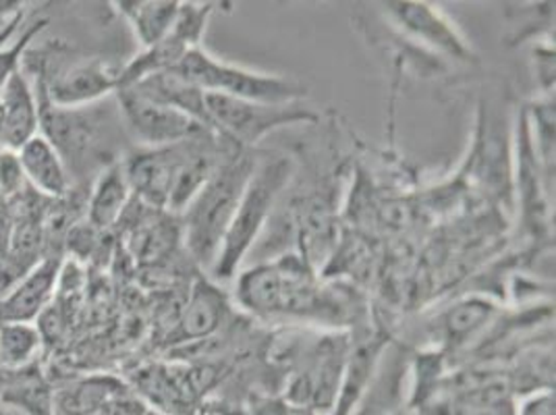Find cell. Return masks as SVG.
Masks as SVG:
<instances>
[{
  "label": "cell",
  "mask_w": 556,
  "mask_h": 415,
  "mask_svg": "<svg viewBox=\"0 0 556 415\" xmlns=\"http://www.w3.org/2000/svg\"><path fill=\"white\" fill-rule=\"evenodd\" d=\"M0 415H24L17 407H13V405H9V403H4V401H0Z\"/></svg>",
  "instance_id": "cb8c5ba5"
},
{
  "label": "cell",
  "mask_w": 556,
  "mask_h": 415,
  "mask_svg": "<svg viewBox=\"0 0 556 415\" xmlns=\"http://www.w3.org/2000/svg\"><path fill=\"white\" fill-rule=\"evenodd\" d=\"M118 13L131 25L139 45L146 48L156 47L170 34L175 20L179 15L181 2L170 0H121L115 2Z\"/></svg>",
  "instance_id": "9a60e30c"
},
{
  "label": "cell",
  "mask_w": 556,
  "mask_h": 415,
  "mask_svg": "<svg viewBox=\"0 0 556 415\" xmlns=\"http://www.w3.org/2000/svg\"><path fill=\"white\" fill-rule=\"evenodd\" d=\"M116 100L127 127L146 148L181 143L208 131L195 118L163 102L150 100L131 88L116 90Z\"/></svg>",
  "instance_id": "52a82bcc"
},
{
  "label": "cell",
  "mask_w": 556,
  "mask_h": 415,
  "mask_svg": "<svg viewBox=\"0 0 556 415\" xmlns=\"http://www.w3.org/2000/svg\"><path fill=\"white\" fill-rule=\"evenodd\" d=\"M127 88L136 90L150 100L163 102L166 106H173V109L186 113L212 131L206 106H204V92L200 88H195L193 84H189L177 71H161V73L148 75V77L139 79L138 84L127 86Z\"/></svg>",
  "instance_id": "4fadbf2b"
},
{
  "label": "cell",
  "mask_w": 556,
  "mask_h": 415,
  "mask_svg": "<svg viewBox=\"0 0 556 415\" xmlns=\"http://www.w3.org/2000/svg\"><path fill=\"white\" fill-rule=\"evenodd\" d=\"M121 86V70L102 59L73 61L67 67L47 71L40 67L34 92L61 109H88Z\"/></svg>",
  "instance_id": "8992f818"
},
{
  "label": "cell",
  "mask_w": 556,
  "mask_h": 415,
  "mask_svg": "<svg viewBox=\"0 0 556 415\" xmlns=\"http://www.w3.org/2000/svg\"><path fill=\"white\" fill-rule=\"evenodd\" d=\"M25 181L42 198L59 200L70 193V171L59 150L40 131L17 150Z\"/></svg>",
  "instance_id": "8fae6325"
},
{
  "label": "cell",
  "mask_w": 556,
  "mask_h": 415,
  "mask_svg": "<svg viewBox=\"0 0 556 415\" xmlns=\"http://www.w3.org/2000/svg\"><path fill=\"white\" fill-rule=\"evenodd\" d=\"M61 277V260L45 257L0 301V323H34L50 305Z\"/></svg>",
  "instance_id": "30bf717a"
},
{
  "label": "cell",
  "mask_w": 556,
  "mask_h": 415,
  "mask_svg": "<svg viewBox=\"0 0 556 415\" xmlns=\"http://www.w3.org/2000/svg\"><path fill=\"white\" fill-rule=\"evenodd\" d=\"M227 298L210 280H198L189 293L186 310L181 314L177 339L179 343H198L218 330L227 316Z\"/></svg>",
  "instance_id": "7c38bea8"
},
{
  "label": "cell",
  "mask_w": 556,
  "mask_h": 415,
  "mask_svg": "<svg viewBox=\"0 0 556 415\" xmlns=\"http://www.w3.org/2000/svg\"><path fill=\"white\" fill-rule=\"evenodd\" d=\"M15 32H17V29H11V32H2V34H0V47H2V45H4V42H7V40H9V38L15 34Z\"/></svg>",
  "instance_id": "d4e9b609"
},
{
  "label": "cell",
  "mask_w": 556,
  "mask_h": 415,
  "mask_svg": "<svg viewBox=\"0 0 556 415\" xmlns=\"http://www.w3.org/2000/svg\"><path fill=\"white\" fill-rule=\"evenodd\" d=\"M177 239L179 231L170 221L150 216L139 221L138 227L131 232V248L138 257L152 262L168 254Z\"/></svg>",
  "instance_id": "ac0fdd59"
},
{
  "label": "cell",
  "mask_w": 556,
  "mask_h": 415,
  "mask_svg": "<svg viewBox=\"0 0 556 415\" xmlns=\"http://www.w3.org/2000/svg\"><path fill=\"white\" fill-rule=\"evenodd\" d=\"M204 106L212 134L231 141L232 146L241 150L252 148L268 134L282 127L307 125L318 121V115L305 109L302 102L264 104L229 98L223 93L204 92Z\"/></svg>",
  "instance_id": "5b68a950"
},
{
  "label": "cell",
  "mask_w": 556,
  "mask_h": 415,
  "mask_svg": "<svg viewBox=\"0 0 556 415\" xmlns=\"http://www.w3.org/2000/svg\"><path fill=\"white\" fill-rule=\"evenodd\" d=\"M175 71L206 93H223L239 100L264 104L302 102L307 96L305 86L280 75L260 73L214 59L204 48L189 50Z\"/></svg>",
  "instance_id": "277c9868"
},
{
  "label": "cell",
  "mask_w": 556,
  "mask_h": 415,
  "mask_svg": "<svg viewBox=\"0 0 556 415\" xmlns=\"http://www.w3.org/2000/svg\"><path fill=\"white\" fill-rule=\"evenodd\" d=\"M513 415H555V391L553 389L533 391L519 405H515Z\"/></svg>",
  "instance_id": "ffe728a7"
},
{
  "label": "cell",
  "mask_w": 556,
  "mask_h": 415,
  "mask_svg": "<svg viewBox=\"0 0 556 415\" xmlns=\"http://www.w3.org/2000/svg\"><path fill=\"white\" fill-rule=\"evenodd\" d=\"M29 271H25L24 266H20L9 255H0V301L4 300L20 285V280Z\"/></svg>",
  "instance_id": "44dd1931"
},
{
  "label": "cell",
  "mask_w": 556,
  "mask_h": 415,
  "mask_svg": "<svg viewBox=\"0 0 556 415\" xmlns=\"http://www.w3.org/2000/svg\"><path fill=\"white\" fill-rule=\"evenodd\" d=\"M255 161L257 159L245 150L235 152L231 159H227L214 171L208 184L200 189V193L186 208L184 235L187 250L200 266H214L223 239L231 227L241 193L252 177Z\"/></svg>",
  "instance_id": "6da1fadb"
},
{
  "label": "cell",
  "mask_w": 556,
  "mask_h": 415,
  "mask_svg": "<svg viewBox=\"0 0 556 415\" xmlns=\"http://www.w3.org/2000/svg\"><path fill=\"white\" fill-rule=\"evenodd\" d=\"M27 187L22 164L17 159V152L13 150H0V191L11 202L17 196H22Z\"/></svg>",
  "instance_id": "d6986e66"
},
{
  "label": "cell",
  "mask_w": 556,
  "mask_h": 415,
  "mask_svg": "<svg viewBox=\"0 0 556 415\" xmlns=\"http://www.w3.org/2000/svg\"><path fill=\"white\" fill-rule=\"evenodd\" d=\"M293 177V161L285 154H275L268 159L255 161L252 177L245 185L241 200L235 210L231 227L223 239L220 252L214 262L212 277L229 280L237 268L250 254L255 239L266 227V221L277 204L278 196Z\"/></svg>",
  "instance_id": "7a4b0ae2"
},
{
  "label": "cell",
  "mask_w": 556,
  "mask_h": 415,
  "mask_svg": "<svg viewBox=\"0 0 556 415\" xmlns=\"http://www.w3.org/2000/svg\"><path fill=\"white\" fill-rule=\"evenodd\" d=\"M496 314V307L480 298H467L451 305L439 318V335L446 347H464L469 343Z\"/></svg>",
  "instance_id": "2e32d148"
},
{
  "label": "cell",
  "mask_w": 556,
  "mask_h": 415,
  "mask_svg": "<svg viewBox=\"0 0 556 415\" xmlns=\"http://www.w3.org/2000/svg\"><path fill=\"white\" fill-rule=\"evenodd\" d=\"M24 2L20 0H0V34L17 29L24 20Z\"/></svg>",
  "instance_id": "603a6c76"
},
{
  "label": "cell",
  "mask_w": 556,
  "mask_h": 415,
  "mask_svg": "<svg viewBox=\"0 0 556 415\" xmlns=\"http://www.w3.org/2000/svg\"><path fill=\"white\" fill-rule=\"evenodd\" d=\"M42 335L34 323H0V368L22 372L34 368L40 351Z\"/></svg>",
  "instance_id": "e0dca14e"
},
{
  "label": "cell",
  "mask_w": 556,
  "mask_h": 415,
  "mask_svg": "<svg viewBox=\"0 0 556 415\" xmlns=\"http://www.w3.org/2000/svg\"><path fill=\"white\" fill-rule=\"evenodd\" d=\"M535 63H538V79H540L544 92L551 96V88H555V50L538 48Z\"/></svg>",
  "instance_id": "7402d4cb"
},
{
  "label": "cell",
  "mask_w": 556,
  "mask_h": 415,
  "mask_svg": "<svg viewBox=\"0 0 556 415\" xmlns=\"http://www.w3.org/2000/svg\"><path fill=\"white\" fill-rule=\"evenodd\" d=\"M131 193L134 191L129 187L123 164L113 162L98 175V179L93 184L92 193H90L88 206H86L88 208V223L98 231H104V229L116 225L121 221V216L125 214V210L129 208Z\"/></svg>",
  "instance_id": "5bb4252c"
},
{
  "label": "cell",
  "mask_w": 556,
  "mask_h": 415,
  "mask_svg": "<svg viewBox=\"0 0 556 415\" xmlns=\"http://www.w3.org/2000/svg\"><path fill=\"white\" fill-rule=\"evenodd\" d=\"M40 131L38 98L22 65L0 86V143L17 152Z\"/></svg>",
  "instance_id": "9c48e42d"
},
{
  "label": "cell",
  "mask_w": 556,
  "mask_h": 415,
  "mask_svg": "<svg viewBox=\"0 0 556 415\" xmlns=\"http://www.w3.org/2000/svg\"><path fill=\"white\" fill-rule=\"evenodd\" d=\"M384 9L389 20L419 45L441 52L446 59L462 63L476 61V54L464 34L439 7L428 2H389Z\"/></svg>",
  "instance_id": "ba28073f"
},
{
  "label": "cell",
  "mask_w": 556,
  "mask_h": 415,
  "mask_svg": "<svg viewBox=\"0 0 556 415\" xmlns=\"http://www.w3.org/2000/svg\"><path fill=\"white\" fill-rule=\"evenodd\" d=\"M237 301L257 316L303 318L330 312L328 295L295 255L243 273L237 280Z\"/></svg>",
  "instance_id": "3957f363"
},
{
  "label": "cell",
  "mask_w": 556,
  "mask_h": 415,
  "mask_svg": "<svg viewBox=\"0 0 556 415\" xmlns=\"http://www.w3.org/2000/svg\"><path fill=\"white\" fill-rule=\"evenodd\" d=\"M391 415H399V414H391Z\"/></svg>",
  "instance_id": "484cf974"
}]
</instances>
